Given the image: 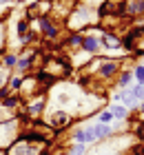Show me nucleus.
I'll return each mask as SVG.
<instances>
[{
    "instance_id": "1",
    "label": "nucleus",
    "mask_w": 144,
    "mask_h": 155,
    "mask_svg": "<svg viewBox=\"0 0 144 155\" xmlns=\"http://www.w3.org/2000/svg\"><path fill=\"white\" fill-rule=\"evenodd\" d=\"M22 120H20L18 115L11 117V120H5V122H0V149L7 151L9 146L18 140L20 135V129H22Z\"/></svg>"
},
{
    "instance_id": "2",
    "label": "nucleus",
    "mask_w": 144,
    "mask_h": 155,
    "mask_svg": "<svg viewBox=\"0 0 144 155\" xmlns=\"http://www.w3.org/2000/svg\"><path fill=\"white\" fill-rule=\"evenodd\" d=\"M38 29H40V36L45 40H58L60 38V27H58L55 20H51L49 16H38Z\"/></svg>"
},
{
    "instance_id": "3",
    "label": "nucleus",
    "mask_w": 144,
    "mask_h": 155,
    "mask_svg": "<svg viewBox=\"0 0 144 155\" xmlns=\"http://www.w3.org/2000/svg\"><path fill=\"white\" fill-rule=\"evenodd\" d=\"M80 51H84L86 55H91V58H95V55L102 51V42H100V36L93 31H82V47Z\"/></svg>"
},
{
    "instance_id": "4",
    "label": "nucleus",
    "mask_w": 144,
    "mask_h": 155,
    "mask_svg": "<svg viewBox=\"0 0 144 155\" xmlns=\"http://www.w3.org/2000/svg\"><path fill=\"white\" fill-rule=\"evenodd\" d=\"M35 53L33 49H27V51H18V64L13 71L20 73V75H29V71L33 69V62H35Z\"/></svg>"
},
{
    "instance_id": "5",
    "label": "nucleus",
    "mask_w": 144,
    "mask_h": 155,
    "mask_svg": "<svg viewBox=\"0 0 144 155\" xmlns=\"http://www.w3.org/2000/svg\"><path fill=\"white\" fill-rule=\"evenodd\" d=\"M100 42H102L104 51H118V49H122V36H115L111 31L100 33Z\"/></svg>"
},
{
    "instance_id": "6",
    "label": "nucleus",
    "mask_w": 144,
    "mask_h": 155,
    "mask_svg": "<svg viewBox=\"0 0 144 155\" xmlns=\"http://www.w3.org/2000/svg\"><path fill=\"white\" fill-rule=\"evenodd\" d=\"M49 124L53 126V129H64V126H69L71 124V115H69V111H64V109H55L51 117H49Z\"/></svg>"
},
{
    "instance_id": "7",
    "label": "nucleus",
    "mask_w": 144,
    "mask_h": 155,
    "mask_svg": "<svg viewBox=\"0 0 144 155\" xmlns=\"http://www.w3.org/2000/svg\"><path fill=\"white\" fill-rule=\"evenodd\" d=\"M71 137H73L78 144H86V146L95 142V135H93V131H91V124L82 126V129H75L73 133H71Z\"/></svg>"
},
{
    "instance_id": "8",
    "label": "nucleus",
    "mask_w": 144,
    "mask_h": 155,
    "mask_svg": "<svg viewBox=\"0 0 144 155\" xmlns=\"http://www.w3.org/2000/svg\"><path fill=\"white\" fill-rule=\"evenodd\" d=\"M45 104H47V102H45V97H42V95H40L35 102H33V100H27V102H25V109H27L25 113H27V117H31V120L40 117V115H42V109H45Z\"/></svg>"
},
{
    "instance_id": "9",
    "label": "nucleus",
    "mask_w": 144,
    "mask_h": 155,
    "mask_svg": "<svg viewBox=\"0 0 144 155\" xmlns=\"http://www.w3.org/2000/svg\"><path fill=\"white\" fill-rule=\"evenodd\" d=\"M124 16L129 18L144 16V0H124Z\"/></svg>"
},
{
    "instance_id": "10",
    "label": "nucleus",
    "mask_w": 144,
    "mask_h": 155,
    "mask_svg": "<svg viewBox=\"0 0 144 155\" xmlns=\"http://www.w3.org/2000/svg\"><path fill=\"white\" fill-rule=\"evenodd\" d=\"M91 131H93V135H95V142H100V140H109L115 133V129L111 124H100V122H93Z\"/></svg>"
},
{
    "instance_id": "11",
    "label": "nucleus",
    "mask_w": 144,
    "mask_h": 155,
    "mask_svg": "<svg viewBox=\"0 0 144 155\" xmlns=\"http://www.w3.org/2000/svg\"><path fill=\"white\" fill-rule=\"evenodd\" d=\"M115 84H118L120 89H129L133 84V71L131 69H120L118 78H115Z\"/></svg>"
},
{
    "instance_id": "12",
    "label": "nucleus",
    "mask_w": 144,
    "mask_h": 155,
    "mask_svg": "<svg viewBox=\"0 0 144 155\" xmlns=\"http://www.w3.org/2000/svg\"><path fill=\"white\" fill-rule=\"evenodd\" d=\"M109 111H111L113 120H129V115H131V111H129L124 104H111Z\"/></svg>"
},
{
    "instance_id": "13",
    "label": "nucleus",
    "mask_w": 144,
    "mask_h": 155,
    "mask_svg": "<svg viewBox=\"0 0 144 155\" xmlns=\"http://www.w3.org/2000/svg\"><path fill=\"white\" fill-rule=\"evenodd\" d=\"M0 60H2V67L11 71V69H16V64H18V53H13V51H5Z\"/></svg>"
},
{
    "instance_id": "14",
    "label": "nucleus",
    "mask_w": 144,
    "mask_h": 155,
    "mask_svg": "<svg viewBox=\"0 0 144 155\" xmlns=\"http://www.w3.org/2000/svg\"><path fill=\"white\" fill-rule=\"evenodd\" d=\"M64 45H67L69 49H80L82 47V31H71V36L67 38V42H64Z\"/></svg>"
},
{
    "instance_id": "15",
    "label": "nucleus",
    "mask_w": 144,
    "mask_h": 155,
    "mask_svg": "<svg viewBox=\"0 0 144 155\" xmlns=\"http://www.w3.org/2000/svg\"><path fill=\"white\" fill-rule=\"evenodd\" d=\"M5 51H7V22L0 20V58Z\"/></svg>"
},
{
    "instance_id": "16",
    "label": "nucleus",
    "mask_w": 144,
    "mask_h": 155,
    "mask_svg": "<svg viewBox=\"0 0 144 155\" xmlns=\"http://www.w3.org/2000/svg\"><path fill=\"white\" fill-rule=\"evenodd\" d=\"M131 71H133V82H135V84H144V64H140V62H138Z\"/></svg>"
},
{
    "instance_id": "17",
    "label": "nucleus",
    "mask_w": 144,
    "mask_h": 155,
    "mask_svg": "<svg viewBox=\"0 0 144 155\" xmlns=\"http://www.w3.org/2000/svg\"><path fill=\"white\" fill-rule=\"evenodd\" d=\"M129 91H131V95L138 100V104L144 100V84H131V87H129Z\"/></svg>"
},
{
    "instance_id": "18",
    "label": "nucleus",
    "mask_w": 144,
    "mask_h": 155,
    "mask_svg": "<svg viewBox=\"0 0 144 155\" xmlns=\"http://www.w3.org/2000/svg\"><path fill=\"white\" fill-rule=\"evenodd\" d=\"M95 115H98V122H100V124H111V122H113V115H111V111H109V109L98 111Z\"/></svg>"
},
{
    "instance_id": "19",
    "label": "nucleus",
    "mask_w": 144,
    "mask_h": 155,
    "mask_svg": "<svg viewBox=\"0 0 144 155\" xmlns=\"http://www.w3.org/2000/svg\"><path fill=\"white\" fill-rule=\"evenodd\" d=\"M86 153V144H71L69 149H67V155H84Z\"/></svg>"
},
{
    "instance_id": "20",
    "label": "nucleus",
    "mask_w": 144,
    "mask_h": 155,
    "mask_svg": "<svg viewBox=\"0 0 144 155\" xmlns=\"http://www.w3.org/2000/svg\"><path fill=\"white\" fill-rule=\"evenodd\" d=\"M9 75H11V71H9V69H5L2 64H0V89L7 87V82H9Z\"/></svg>"
},
{
    "instance_id": "21",
    "label": "nucleus",
    "mask_w": 144,
    "mask_h": 155,
    "mask_svg": "<svg viewBox=\"0 0 144 155\" xmlns=\"http://www.w3.org/2000/svg\"><path fill=\"white\" fill-rule=\"evenodd\" d=\"M0 155H7V151H2V149H0Z\"/></svg>"
},
{
    "instance_id": "22",
    "label": "nucleus",
    "mask_w": 144,
    "mask_h": 155,
    "mask_svg": "<svg viewBox=\"0 0 144 155\" xmlns=\"http://www.w3.org/2000/svg\"><path fill=\"white\" fill-rule=\"evenodd\" d=\"M142 126H144V124H142Z\"/></svg>"
}]
</instances>
